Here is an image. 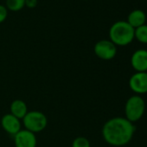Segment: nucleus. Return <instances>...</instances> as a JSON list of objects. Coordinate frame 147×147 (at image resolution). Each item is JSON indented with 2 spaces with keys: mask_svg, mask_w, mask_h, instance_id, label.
I'll list each match as a JSON object with an SVG mask.
<instances>
[{
  "mask_svg": "<svg viewBox=\"0 0 147 147\" xmlns=\"http://www.w3.org/2000/svg\"><path fill=\"white\" fill-rule=\"evenodd\" d=\"M133 123L123 117H115L107 120L102 127L104 140L113 146H123L128 144L134 134Z\"/></svg>",
  "mask_w": 147,
  "mask_h": 147,
  "instance_id": "nucleus-1",
  "label": "nucleus"
},
{
  "mask_svg": "<svg viewBox=\"0 0 147 147\" xmlns=\"http://www.w3.org/2000/svg\"><path fill=\"white\" fill-rule=\"evenodd\" d=\"M134 31L135 29L126 21H117L109 29V40L116 46H126L135 39Z\"/></svg>",
  "mask_w": 147,
  "mask_h": 147,
  "instance_id": "nucleus-2",
  "label": "nucleus"
},
{
  "mask_svg": "<svg viewBox=\"0 0 147 147\" xmlns=\"http://www.w3.org/2000/svg\"><path fill=\"white\" fill-rule=\"evenodd\" d=\"M22 121L24 129L35 134L42 131L48 125L46 115L40 111H29Z\"/></svg>",
  "mask_w": 147,
  "mask_h": 147,
  "instance_id": "nucleus-3",
  "label": "nucleus"
},
{
  "mask_svg": "<svg viewBox=\"0 0 147 147\" xmlns=\"http://www.w3.org/2000/svg\"><path fill=\"white\" fill-rule=\"evenodd\" d=\"M145 110V103L139 95H133L130 97L125 106V119L131 123L139 120L144 115Z\"/></svg>",
  "mask_w": 147,
  "mask_h": 147,
  "instance_id": "nucleus-4",
  "label": "nucleus"
},
{
  "mask_svg": "<svg viewBox=\"0 0 147 147\" xmlns=\"http://www.w3.org/2000/svg\"><path fill=\"white\" fill-rule=\"evenodd\" d=\"M95 55L105 61L113 59L117 54V46L110 40H100L97 42L94 47Z\"/></svg>",
  "mask_w": 147,
  "mask_h": 147,
  "instance_id": "nucleus-5",
  "label": "nucleus"
},
{
  "mask_svg": "<svg viewBox=\"0 0 147 147\" xmlns=\"http://www.w3.org/2000/svg\"><path fill=\"white\" fill-rule=\"evenodd\" d=\"M130 88L136 94L147 93V72H137L129 80Z\"/></svg>",
  "mask_w": 147,
  "mask_h": 147,
  "instance_id": "nucleus-6",
  "label": "nucleus"
},
{
  "mask_svg": "<svg viewBox=\"0 0 147 147\" xmlns=\"http://www.w3.org/2000/svg\"><path fill=\"white\" fill-rule=\"evenodd\" d=\"M14 144L15 147H36V134L26 129H22L14 136Z\"/></svg>",
  "mask_w": 147,
  "mask_h": 147,
  "instance_id": "nucleus-7",
  "label": "nucleus"
},
{
  "mask_svg": "<svg viewBox=\"0 0 147 147\" xmlns=\"http://www.w3.org/2000/svg\"><path fill=\"white\" fill-rule=\"evenodd\" d=\"M1 125L8 134L12 136H15L19 131L22 130L21 120L11 113H6L2 117Z\"/></svg>",
  "mask_w": 147,
  "mask_h": 147,
  "instance_id": "nucleus-8",
  "label": "nucleus"
},
{
  "mask_svg": "<svg viewBox=\"0 0 147 147\" xmlns=\"http://www.w3.org/2000/svg\"><path fill=\"white\" fill-rule=\"evenodd\" d=\"M131 64L137 72H147V50H136L131 57Z\"/></svg>",
  "mask_w": 147,
  "mask_h": 147,
  "instance_id": "nucleus-9",
  "label": "nucleus"
},
{
  "mask_svg": "<svg viewBox=\"0 0 147 147\" xmlns=\"http://www.w3.org/2000/svg\"><path fill=\"white\" fill-rule=\"evenodd\" d=\"M146 14L145 12L141 10V9H135L131 11L128 16H127V20L126 22L134 29L140 27L144 24H145L146 22Z\"/></svg>",
  "mask_w": 147,
  "mask_h": 147,
  "instance_id": "nucleus-10",
  "label": "nucleus"
},
{
  "mask_svg": "<svg viewBox=\"0 0 147 147\" xmlns=\"http://www.w3.org/2000/svg\"><path fill=\"white\" fill-rule=\"evenodd\" d=\"M10 110H11L10 113H11L12 115H14L20 120H22L24 118V116L27 114V113L29 112L27 104L20 99L14 100L11 102Z\"/></svg>",
  "mask_w": 147,
  "mask_h": 147,
  "instance_id": "nucleus-11",
  "label": "nucleus"
},
{
  "mask_svg": "<svg viewBox=\"0 0 147 147\" xmlns=\"http://www.w3.org/2000/svg\"><path fill=\"white\" fill-rule=\"evenodd\" d=\"M134 38L141 43L147 44V24H144L135 29Z\"/></svg>",
  "mask_w": 147,
  "mask_h": 147,
  "instance_id": "nucleus-12",
  "label": "nucleus"
},
{
  "mask_svg": "<svg viewBox=\"0 0 147 147\" xmlns=\"http://www.w3.org/2000/svg\"><path fill=\"white\" fill-rule=\"evenodd\" d=\"M5 7L11 11H19L25 6V0H6Z\"/></svg>",
  "mask_w": 147,
  "mask_h": 147,
  "instance_id": "nucleus-13",
  "label": "nucleus"
},
{
  "mask_svg": "<svg viewBox=\"0 0 147 147\" xmlns=\"http://www.w3.org/2000/svg\"><path fill=\"white\" fill-rule=\"evenodd\" d=\"M72 147H91L89 140L85 137H77L74 139Z\"/></svg>",
  "mask_w": 147,
  "mask_h": 147,
  "instance_id": "nucleus-14",
  "label": "nucleus"
},
{
  "mask_svg": "<svg viewBox=\"0 0 147 147\" xmlns=\"http://www.w3.org/2000/svg\"><path fill=\"white\" fill-rule=\"evenodd\" d=\"M8 16V10L5 5H0V24L5 22Z\"/></svg>",
  "mask_w": 147,
  "mask_h": 147,
  "instance_id": "nucleus-15",
  "label": "nucleus"
},
{
  "mask_svg": "<svg viewBox=\"0 0 147 147\" xmlns=\"http://www.w3.org/2000/svg\"><path fill=\"white\" fill-rule=\"evenodd\" d=\"M37 5V0H25V6L30 9H34Z\"/></svg>",
  "mask_w": 147,
  "mask_h": 147,
  "instance_id": "nucleus-16",
  "label": "nucleus"
},
{
  "mask_svg": "<svg viewBox=\"0 0 147 147\" xmlns=\"http://www.w3.org/2000/svg\"><path fill=\"white\" fill-rule=\"evenodd\" d=\"M84 1H87V0H84Z\"/></svg>",
  "mask_w": 147,
  "mask_h": 147,
  "instance_id": "nucleus-17",
  "label": "nucleus"
}]
</instances>
